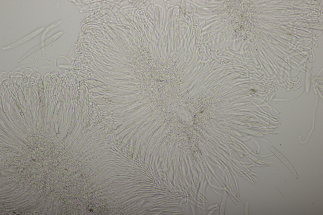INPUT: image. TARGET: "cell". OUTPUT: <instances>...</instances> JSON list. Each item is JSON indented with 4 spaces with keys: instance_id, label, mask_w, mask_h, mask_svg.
Instances as JSON below:
<instances>
[{
    "instance_id": "obj_1",
    "label": "cell",
    "mask_w": 323,
    "mask_h": 215,
    "mask_svg": "<svg viewBox=\"0 0 323 215\" xmlns=\"http://www.w3.org/2000/svg\"><path fill=\"white\" fill-rule=\"evenodd\" d=\"M44 27L40 28V29H39L36 30V31L34 32L33 33L30 34H29V35H28V36L24 37L23 38H22L18 42H16L14 43L13 44H11V45H10V46L8 47H4L2 48V49L3 50H7L10 49H12L19 46V45H20V44H21L22 43H24L25 42L30 40V39H32L34 37H35L37 36L39 34V33H41L44 30Z\"/></svg>"
},
{
    "instance_id": "obj_2",
    "label": "cell",
    "mask_w": 323,
    "mask_h": 215,
    "mask_svg": "<svg viewBox=\"0 0 323 215\" xmlns=\"http://www.w3.org/2000/svg\"><path fill=\"white\" fill-rule=\"evenodd\" d=\"M269 147L270 149L272 152L278 157L282 162H284L285 164H286V165L290 169L293 174L294 175V176L296 177V179H298V177L297 173L293 167L291 165V164L288 161L286 160V158L280 153L278 151L274 148L273 147L271 146H269Z\"/></svg>"
},
{
    "instance_id": "obj_3",
    "label": "cell",
    "mask_w": 323,
    "mask_h": 215,
    "mask_svg": "<svg viewBox=\"0 0 323 215\" xmlns=\"http://www.w3.org/2000/svg\"><path fill=\"white\" fill-rule=\"evenodd\" d=\"M63 33V32H61L56 33V34H55L52 37L47 39V40L42 42L35 47L33 48V50L35 52L36 50L47 46L48 44L55 41L56 39L59 38Z\"/></svg>"
},
{
    "instance_id": "obj_4",
    "label": "cell",
    "mask_w": 323,
    "mask_h": 215,
    "mask_svg": "<svg viewBox=\"0 0 323 215\" xmlns=\"http://www.w3.org/2000/svg\"><path fill=\"white\" fill-rule=\"evenodd\" d=\"M61 21H58L56 22H55V23L52 24V25H51L50 26L48 27L46 29V30H45V31L44 32L43 34L42 38L43 39L45 35H46V33L47 32H48V31L49 30L52 29L53 27H54L56 26L59 25L60 23H61Z\"/></svg>"
},
{
    "instance_id": "obj_5",
    "label": "cell",
    "mask_w": 323,
    "mask_h": 215,
    "mask_svg": "<svg viewBox=\"0 0 323 215\" xmlns=\"http://www.w3.org/2000/svg\"><path fill=\"white\" fill-rule=\"evenodd\" d=\"M11 96H12V98L13 99V101H14V102H15V103L16 104V105H19V104L18 102V101L17 99H16V96L12 93H11Z\"/></svg>"
},
{
    "instance_id": "obj_6",
    "label": "cell",
    "mask_w": 323,
    "mask_h": 215,
    "mask_svg": "<svg viewBox=\"0 0 323 215\" xmlns=\"http://www.w3.org/2000/svg\"><path fill=\"white\" fill-rule=\"evenodd\" d=\"M275 187L276 188V189H277V190L278 191V192H279V193H280V194H281V195H282V197H283V198H284V199H285V198L284 197V196H283V195L282 194H281V192L280 191V190H279V189H278V188H277L276 187V186H275Z\"/></svg>"
}]
</instances>
